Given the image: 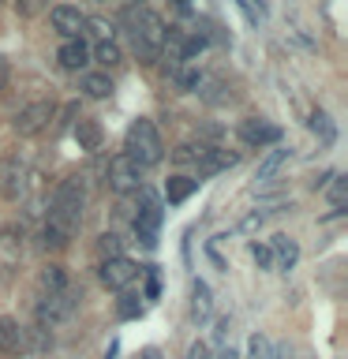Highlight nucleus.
<instances>
[{
    "instance_id": "obj_25",
    "label": "nucleus",
    "mask_w": 348,
    "mask_h": 359,
    "mask_svg": "<svg viewBox=\"0 0 348 359\" xmlns=\"http://www.w3.org/2000/svg\"><path fill=\"white\" fill-rule=\"evenodd\" d=\"M83 90H86V97H109L112 79L105 72H90V75H83Z\"/></svg>"
},
{
    "instance_id": "obj_31",
    "label": "nucleus",
    "mask_w": 348,
    "mask_h": 359,
    "mask_svg": "<svg viewBox=\"0 0 348 359\" xmlns=\"http://www.w3.org/2000/svg\"><path fill=\"white\" fill-rule=\"evenodd\" d=\"M236 4H240V11H243V19L251 22V27H258V22L266 19V8L258 4V0H236Z\"/></svg>"
},
{
    "instance_id": "obj_16",
    "label": "nucleus",
    "mask_w": 348,
    "mask_h": 359,
    "mask_svg": "<svg viewBox=\"0 0 348 359\" xmlns=\"http://www.w3.org/2000/svg\"><path fill=\"white\" fill-rule=\"evenodd\" d=\"M213 318V292L206 280H191V322H210Z\"/></svg>"
},
{
    "instance_id": "obj_26",
    "label": "nucleus",
    "mask_w": 348,
    "mask_h": 359,
    "mask_svg": "<svg viewBox=\"0 0 348 359\" xmlns=\"http://www.w3.org/2000/svg\"><path fill=\"white\" fill-rule=\"evenodd\" d=\"M311 131L322 139V146H333V139H337V128H333V120L326 116L322 109H314V112H311Z\"/></svg>"
},
{
    "instance_id": "obj_21",
    "label": "nucleus",
    "mask_w": 348,
    "mask_h": 359,
    "mask_svg": "<svg viewBox=\"0 0 348 359\" xmlns=\"http://www.w3.org/2000/svg\"><path fill=\"white\" fill-rule=\"evenodd\" d=\"M195 191H199V180H191V176H168L165 198H168V206H180V202H187Z\"/></svg>"
},
{
    "instance_id": "obj_41",
    "label": "nucleus",
    "mask_w": 348,
    "mask_h": 359,
    "mask_svg": "<svg viewBox=\"0 0 348 359\" xmlns=\"http://www.w3.org/2000/svg\"><path fill=\"white\" fill-rule=\"evenodd\" d=\"M274 359H292V352H288L285 344H274Z\"/></svg>"
},
{
    "instance_id": "obj_8",
    "label": "nucleus",
    "mask_w": 348,
    "mask_h": 359,
    "mask_svg": "<svg viewBox=\"0 0 348 359\" xmlns=\"http://www.w3.org/2000/svg\"><path fill=\"white\" fill-rule=\"evenodd\" d=\"M157 229H161V202H157V195H150V191H142V210L135 213V236H139L146 247H154Z\"/></svg>"
},
{
    "instance_id": "obj_19",
    "label": "nucleus",
    "mask_w": 348,
    "mask_h": 359,
    "mask_svg": "<svg viewBox=\"0 0 348 359\" xmlns=\"http://www.w3.org/2000/svg\"><path fill=\"white\" fill-rule=\"evenodd\" d=\"M22 330H27V325H19V318L0 314V352H8V355L22 352Z\"/></svg>"
},
{
    "instance_id": "obj_27",
    "label": "nucleus",
    "mask_w": 348,
    "mask_h": 359,
    "mask_svg": "<svg viewBox=\"0 0 348 359\" xmlns=\"http://www.w3.org/2000/svg\"><path fill=\"white\" fill-rule=\"evenodd\" d=\"M330 202H333V213H344L348 206V180L344 176H330Z\"/></svg>"
},
{
    "instance_id": "obj_30",
    "label": "nucleus",
    "mask_w": 348,
    "mask_h": 359,
    "mask_svg": "<svg viewBox=\"0 0 348 359\" xmlns=\"http://www.w3.org/2000/svg\"><path fill=\"white\" fill-rule=\"evenodd\" d=\"M94 56H98V60L105 64V67H112V64H120V60H123V53H120V45H116V41H98Z\"/></svg>"
},
{
    "instance_id": "obj_33",
    "label": "nucleus",
    "mask_w": 348,
    "mask_h": 359,
    "mask_svg": "<svg viewBox=\"0 0 348 359\" xmlns=\"http://www.w3.org/2000/svg\"><path fill=\"white\" fill-rule=\"evenodd\" d=\"M199 150H202V142L199 146H187L184 142V146H176V150H173V161L176 165H195L199 161Z\"/></svg>"
},
{
    "instance_id": "obj_18",
    "label": "nucleus",
    "mask_w": 348,
    "mask_h": 359,
    "mask_svg": "<svg viewBox=\"0 0 348 359\" xmlns=\"http://www.w3.org/2000/svg\"><path fill=\"white\" fill-rule=\"evenodd\" d=\"M56 60H60V67H67V72H79V67L90 64V49L83 38H72L60 45V53H56Z\"/></svg>"
},
{
    "instance_id": "obj_39",
    "label": "nucleus",
    "mask_w": 348,
    "mask_h": 359,
    "mask_svg": "<svg viewBox=\"0 0 348 359\" xmlns=\"http://www.w3.org/2000/svg\"><path fill=\"white\" fill-rule=\"evenodd\" d=\"M157 288H161V285H157V269H150V273H146V296L157 299Z\"/></svg>"
},
{
    "instance_id": "obj_17",
    "label": "nucleus",
    "mask_w": 348,
    "mask_h": 359,
    "mask_svg": "<svg viewBox=\"0 0 348 359\" xmlns=\"http://www.w3.org/2000/svg\"><path fill=\"white\" fill-rule=\"evenodd\" d=\"M269 255H274V266H281V269H292V266L300 262V247L285 232H277L274 240H269Z\"/></svg>"
},
{
    "instance_id": "obj_2",
    "label": "nucleus",
    "mask_w": 348,
    "mask_h": 359,
    "mask_svg": "<svg viewBox=\"0 0 348 359\" xmlns=\"http://www.w3.org/2000/svg\"><path fill=\"white\" fill-rule=\"evenodd\" d=\"M128 22H131L135 53H139L142 60H157V56H161V45H165V19L150 8H131Z\"/></svg>"
},
{
    "instance_id": "obj_6",
    "label": "nucleus",
    "mask_w": 348,
    "mask_h": 359,
    "mask_svg": "<svg viewBox=\"0 0 348 359\" xmlns=\"http://www.w3.org/2000/svg\"><path fill=\"white\" fill-rule=\"evenodd\" d=\"M105 180H109V187L116 191V195H131V191L142 187V168L135 165L128 154H116L105 168Z\"/></svg>"
},
{
    "instance_id": "obj_42",
    "label": "nucleus",
    "mask_w": 348,
    "mask_h": 359,
    "mask_svg": "<svg viewBox=\"0 0 348 359\" xmlns=\"http://www.w3.org/2000/svg\"><path fill=\"white\" fill-rule=\"evenodd\" d=\"M8 75H11V72H8V60H4V56H0V86L8 83Z\"/></svg>"
},
{
    "instance_id": "obj_12",
    "label": "nucleus",
    "mask_w": 348,
    "mask_h": 359,
    "mask_svg": "<svg viewBox=\"0 0 348 359\" xmlns=\"http://www.w3.org/2000/svg\"><path fill=\"white\" fill-rule=\"evenodd\" d=\"M49 19H53V30L64 34V41L83 38V30H86V15L79 8H72V4H56Z\"/></svg>"
},
{
    "instance_id": "obj_44",
    "label": "nucleus",
    "mask_w": 348,
    "mask_h": 359,
    "mask_svg": "<svg viewBox=\"0 0 348 359\" xmlns=\"http://www.w3.org/2000/svg\"><path fill=\"white\" fill-rule=\"evenodd\" d=\"M139 359H161V352H157V348H146V352H142Z\"/></svg>"
},
{
    "instance_id": "obj_28",
    "label": "nucleus",
    "mask_w": 348,
    "mask_h": 359,
    "mask_svg": "<svg viewBox=\"0 0 348 359\" xmlns=\"http://www.w3.org/2000/svg\"><path fill=\"white\" fill-rule=\"evenodd\" d=\"M247 359H274V341L262 333H255L251 341H247Z\"/></svg>"
},
{
    "instance_id": "obj_4",
    "label": "nucleus",
    "mask_w": 348,
    "mask_h": 359,
    "mask_svg": "<svg viewBox=\"0 0 348 359\" xmlns=\"http://www.w3.org/2000/svg\"><path fill=\"white\" fill-rule=\"evenodd\" d=\"M75 307H79V299H75L72 288L45 292V296L38 299V325H41V330H53V325H60V322L72 318Z\"/></svg>"
},
{
    "instance_id": "obj_22",
    "label": "nucleus",
    "mask_w": 348,
    "mask_h": 359,
    "mask_svg": "<svg viewBox=\"0 0 348 359\" xmlns=\"http://www.w3.org/2000/svg\"><path fill=\"white\" fill-rule=\"evenodd\" d=\"M199 94L210 105H225V101H232V86L225 79H199Z\"/></svg>"
},
{
    "instance_id": "obj_23",
    "label": "nucleus",
    "mask_w": 348,
    "mask_h": 359,
    "mask_svg": "<svg viewBox=\"0 0 348 359\" xmlns=\"http://www.w3.org/2000/svg\"><path fill=\"white\" fill-rule=\"evenodd\" d=\"M38 288H41V296H45V292H64L67 288L64 266H45L41 273H38Z\"/></svg>"
},
{
    "instance_id": "obj_36",
    "label": "nucleus",
    "mask_w": 348,
    "mask_h": 359,
    "mask_svg": "<svg viewBox=\"0 0 348 359\" xmlns=\"http://www.w3.org/2000/svg\"><path fill=\"white\" fill-rule=\"evenodd\" d=\"M86 27L94 30L98 41H112V22L109 19H86Z\"/></svg>"
},
{
    "instance_id": "obj_3",
    "label": "nucleus",
    "mask_w": 348,
    "mask_h": 359,
    "mask_svg": "<svg viewBox=\"0 0 348 359\" xmlns=\"http://www.w3.org/2000/svg\"><path fill=\"white\" fill-rule=\"evenodd\" d=\"M79 224H83V213L49 210V213H45V221H41V247H45V251H64V247L75 240Z\"/></svg>"
},
{
    "instance_id": "obj_20",
    "label": "nucleus",
    "mask_w": 348,
    "mask_h": 359,
    "mask_svg": "<svg viewBox=\"0 0 348 359\" xmlns=\"http://www.w3.org/2000/svg\"><path fill=\"white\" fill-rule=\"evenodd\" d=\"M72 135H75L79 150H86V154L101 150V139H105V131H101V123H98V120H79L75 128H72Z\"/></svg>"
},
{
    "instance_id": "obj_24",
    "label": "nucleus",
    "mask_w": 348,
    "mask_h": 359,
    "mask_svg": "<svg viewBox=\"0 0 348 359\" xmlns=\"http://www.w3.org/2000/svg\"><path fill=\"white\" fill-rule=\"evenodd\" d=\"M49 348H53L49 330H41V325H34V330H22V352H49Z\"/></svg>"
},
{
    "instance_id": "obj_40",
    "label": "nucleus",
    "mask_w": 348,
    "mask_h": 359,
    "mask_svg": "<svg viewBox=\"0 0 348 359\" xmlns=\"http://www.w3.org/2000/svg\"><path fill=\"white\" fill-rule=\"evenodd\" d=\"M229 318H218V330H213V337H218V341H229Z\"/></svg>"
},
{
    "instance_id": "obj_38",
    "label": "nucleus",
    "mask_w": 348,
    "mask_h": 359,
    "mask_svg": "<svg viewBox=\"0 0 348 359\" xmlns=\"http://www.w3.org/2000/svg\"><path fill=\"white\" fill-rule=\"evenodd\" d=\"M210 355H213V352H210L206 341H195V344L187 348V359H210Z\"/></svg>"
},
{
    "instance_id": "obj_29",
    "label": "nucleus",
    "mask_w": 348,
    "mask_h": 359,
    "mask_svg": "<svg viewBox=\"0 0 348 359\" xmlns=\"http://www.w3.org/2000/svg\"><path fill=\"white\" fill-rule=\"evenodd\" d=\"M98 251H101V258H120L123 255V240L116 232H101L98 236Z\"/></svg>"
},
{
    "instance_id": "obj_11",
    "label": "nucleus",
    "mask_w": 348,
    "mask_h": 359,
    "mask_svg": "<svg viewBox=\"0 0 348 359\" xmlns=\"http://www.w3.org/2000/svg\"><path fill=\"white\" fill-rule=\"evenodd\" d=\"M240 139L247 146H277L281 142V128L269 123V120H262V116H247L240 123Z\"/></svg>"
},
{
    "instance_id": "obj_15",
    "label": "nucleus",
    "mask_w": 348,
    "mask_h": 359,
    "mask_svg": "<svg viewBox=\"0 0 348 359\" xmlns=\"http://www.w3.org/2000/svg\"><path fill=\"white\" fill-rule=\"evenodd\" d=\"M236 161H240V157L229 154V150H221V146H202L195 168H199V176H213V172H225V168H232Z\"/></svg>"
},
{
    "instance_id": "obj_14",
    "label": "nucleus",
    "mask_w": 348,
    "mask_h": 359,
    "mask_svg": "<svg viewBox=\"0 0 348 359\" xmlns=\"http://www.w3.org/2000/svg\"><path fill=\"white\" fill-rule=\"evenodd\" d=\"M22 229L19 224H4L0 229V269H11V266H19V258H22Z\"/></svg>"
},
{
    "instance_id": "obj_9",
    "label": "nucleus",
    "mask_w": 348,
    "mask_h": 359,
    "mask_svg": "<svg viewBox=\"0 0 348 359\" xmlns=\"http://www.w3.org/2000/svg\"><path fill=\"white\" fill-rule=\"evenodd\" d=\"M30 187H34V172L19 161H11L4 168V176H0V195H4L8 202H22L30 195Z\"/></svg>"
},
{
    "instance_id": "obj_10",
    "label": "nucleus",
    "mask_w": 348,
    "mask_h": 359,
    "mask_svg": "<svg viewBox=\"0 0 348 359\" xmlns=\"http://www.w3.org/2000/svg\"><path fill=\"white\" fill-rule=\"evenodd\" d=\"M139 273H142V269L135 266L131 258H123V255L120 258H105V262H101V285L112 288V292H123Z\"/></svg>"
},
{
    "instance_id": "obj_7",
    "label": "nucleus",
    "mask_w": 348,
    "mask_h": 359,
    "mask_svg": "<svg viewBox=\"0 0 348 359\" xmlns=\"http://www.w3.org/2000/svg\"><path fill=\"white\" fill-rule=\"evenodd\" d=\"M83 206H86V184H83V176H67V180H60V184L53 187V195H49V210L83 213Z\"/></svg>"
},
{
    "instance_id": "obj_5",
    "label": "nucleus",
    "mask_w": 348,
    "mask_h": 359,
    "mask_svg": "<svg viewBox=\"0 0 348 359\" xmlns=\"http://www.w3.org/2000/svg\"><path fill=\"white\" fill-rule=\"evenodd\" d=\"M53 116H56V105H53V101H30L27 109L15 112L11 128H15V135H22V139H34V135H41L45 128H49Z\"/></svg>"
},
{
    "instance_id": "obj_43",
    "label": "nucleus",
    "mask_w": 348,
    "mask_h": 359,
    "mask_svg": "<svg viewBox=\"0 0 348 359\" xmlns=\"http://www.w3.org/2000/svg\"><path fill=\"white\" fill-rule=\"evenodd\" d=\"M210 359H240V355H236L232 348H221V352H218V355H210Z\"/></svg>"
},
{
    "instance_id": "obj_35",
    "label": "nucleus",
    "mask_w": 348,
    "mask_h": 359,
    "mask_svg": "<svg viewBox=\"0 0 348 359\" xmlns=\"http://www.w3.org/2000/svg\"><path fill=\"white\" fill-rule=\"evenodd\" d=\"M49 8V0H15V11L22 19H30V15H38V11Z\"/></svg>"
},
{
    "instance_id": "obj_1",
    "label": "nucleus",
    "mask_w": 348,
    "mask_h": 359,
    "mask_svg": "<svg viewBox=\"0 0 348 359\" xmlns=\"http://www.w3.org/2000/svg\"><path fill=\"white\" fill-rule=\"evenodd\" d=\"M123 154L131 157L139 168H154V165H161V157H165V142H161V131L154 128V120H146L139 116L128 128V139H123Z\"/></svg>"
},
{
    "instance_id": "obj_45",
    "label": "nucleus",
    "mask_w": 348,
    "mask_h": 359,
    "mask_svg": "<svg viewBox=\"0 0 348 359\" xmlns=\"http://www.w3.org/2000/svg\"><path fill=\"white\" fill-rule=\"evenodd\" d=\"M176 8H180V11H187V0H176Z\"/></svg>"
},
{
    "instance_id": "obj_13",
    "label": "nucleus",
    "mask_w": 348,
    "mask_h": 359,
    "mask_svg": "<svg viewBox=\"0 0 348 359\" xmlns=\"http://www.w3.org/2000/svg\"><path fill=\"white\" fill-rule=\"evenodd\" d=\"M288 157H292V150H269L262 161H258V168H255V191L274 187L277 176H281V168L288 165Z\"/></svg>"
},
{
    "instance_id": "obj_37",
    "label": "nucleus",
    "mask_w": 348,
    "mask_h": 359,
    "mask_svg": "<svg viewBox=\"0 0 348 359\" xmlns=\"http://www.w3.org/2000/svg\"><path fill=\"white\" fill-rule=\"evenodd\" d=\"M262 221H266V213H262V210L247 213V217L240 221V232H255V229H258V224H262Z\"/></svg>"
},
{
    "instance_id": "obj_34",
    "label": "nucleus",
    "mask_w": 348,
    "mask_h": 359,
    "mask_svg": "<svg viewBox=\"0 0 348 359\" xmlns=\"http://www.w3.org/2000/svg\"><path fill=\"white\" fill-rule=\"evenodd\" d=\"M120 318H139L142 314V299L139 296H120Z\"/></svg>"
},
{
    "instance_id": "obj_32",
    "label": "nucleus",
    "mask_w": 348,
    "mask_h": 359,
    "mask_svg": "<svg viewBox=\"0 0 348 359\" xmlns=\"http://www.w3.org/2000/svg\"><path fill=\"white\" fill-rule=\"evenodd\" d=\"M251 258H255V266L258 269H274V255H269V243H251Z\"/></svg>"
}]
</instances>
